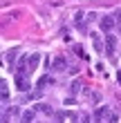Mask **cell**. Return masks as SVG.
I'll return each instance as SVG.
<instances>
[{
    "mask_svg": "<svg viewBox=\"0 0 121 123\" xmlns=\"http://www.w3.org/2000/svg\"><path fill=\"white\" fill-rule=\"evenodd\" d=\"M34 119H36V110H25L20 114V123H34Z\"/></svg>",
    "mask_w": 121,
    "mask_h": 123,
    "instance_id": "7",
    "label": "cell"
},
{
    "mask_svg": "<svg viewBox=\"0 0 121 123\" xmlns=\"http://www.w3.org/2000/svg\"><path fill=\"white\" fill-rule=\"evenodd\" d=\"M36 110H38V112H45V114H52V107H49L47 103H38Z\"/></svg>",
    "mask_w": 121,
    "mask_h": 123,
    "instance_id": "13",
    "label": "cell"
},
{
    "mask_svg": "<svg viewBox=\"0 0 121 123\" xmlns=\"http://www.w3.org/2000/svg\"><path fill=\"white\" fill-rule=\"evenodd\" d=\"M105 117H110V114H108V107H105V105L96 107V112H94V121H99V123H101Z\"/></svg>",
    "mask_w": 121,
    "mask_h": 123,
    "instance_id": "9",
    "label": "cell"
},
{
    "mask_svg": "<svg viewBox=\"0 0 121 123\" xmlns=\"http://www.w3.org/2000/svg\"><path fill=\"white\" fill-rule=\"evenodd\" d=\"M81 123H92V117H90V114H83V119H81Z\"/></svg>",
    "mask_w": 121,
    "mask_h": 123,
    "instance_id": "16",
    "label": "cell"
},
{
    "mask_svg": "<svg viewBox=\"0 0 121 123\" xmlns=\"http://www.w3.org/2000/svg\"><path fill=\"white\" fill-rule=\"evenodd\" d=\"M13 83H16V87L20 92H27L32 87L29 85V74H13Z\"/></svg>",
    "mask_w": 121,
    "mask_h": 123,
    "instance_id": "2",
    "label": "cell"
},
{
    "mask_svg": "<svg viewBox=\"0 0 121 123\" xmlns=\"http://www.w3.org/2000/svg\"><path fill=\"white\" fill-rule=\"evenodd\" d=\"M115 18H117V25L121 27V11H117V13H115Z\"/></svg>",
    "mask_w": 121,
    "mask_h": 123,
    "instance_id": "17",
    "label": "cell"
},
{
    "mask_svg": "<svg viewBox=\"0 0 121 123\" xmlns=\"http://www.w3.org/2000/svg\"><path fill=\"white\" fill-rule=\"evenodd\" d=\"M65 67H67L65 56H56V58L52 61V69H54V72H65Z\"/></svg>",
    "mask_w": 121,
    "mask_h": 123,
    "instance_id": "6",
    "label": "cell"
},
{
    "mask_svg": "<svg viewBox=\"0 0 121 123\" xmlns=\"http://www.w3.org/2000/svg\"><path fill=\"white\" fill-rule=\"evenodd\" d=\"M18 52H20L18 47H9V49L5 52V63H7V67L13 69V63H16V58H18Z\"/></svg>",
    "mask_w": 121,
    "mask_h": 123,
    "instance_id": "3",
    "label": "cell"
},
{
    "mask_svg": "<svg viewBox=\"0 0 121 123\" xmlns=\"http://www.w3.org/2000/svg\"><path fill=\"white\" fill-rule=\"evenodd\" d=\"M115 25H117V18L115 16H101V20H99V27H101L103 34H112Z\"/></svg>",
    "mask_w": 121,
    "mask_h": 123,
    "instance_id": "1",
    "label": "cell"
},
{
    "mask_svg": "<svg viewBox=\"0 0 121 123\" xmlns=\"http://www.w3.org/2000/svg\"><path fill=\"white\" fill-rule=\"evenodd\" d=\"M74 52H76V56H85V52H83L81 45H74Z\"/></svg>",
    "mask_w": 121,
    "mask_h": 123,
    "instance_id": "14",
    "label": "cell"
},
{
    "mask_svg": "<svg viewBox=\"0 0 121 123\" xmlns=\"http://www.w3.org/2000/svg\"><path fill=\"white\" fill-rule=\"evenodd\" d=\"M105 52L108 54L117 52V36L115 34H105Z\"/></svg>",
    "mask_w": 121,
    "mask_h": 123,
    "instance_id": "5",
    "label": "cell"
},
{
    "mask_svg": "<svg viewBox=\"0 0 121 123\" xmlns=\"http://www.w3.org/2000/svg\"><path fill=\"white\" fill-rule=\"evenodd\" d=\"M52 83H54V78H52V76H40V78H38V83H36V87H38V90H45L47 85H52Z\"/></svg>",
    "mask_w": 121,
    "mask_h": 123,
    "instance_id": "10",
    "label": "cell"
},
{
    "mask_svg": "<svg viewBox=\"0 0 121 123\" xmlns=\"http://www.w3.org/2000/svg\"><path fill=\"white\" fill-rule=\"evenodd\" d=\"M81 87H83V81H81V78H76V81L72 83V87H70V92H72V94H79Z\"/></svg>",
    "mask_w": 121,
    "mask_h": 123,
    "instance_id": "11",
    "label": "cell"
},
{
    "mask_svg": "<svg viewBox=\"0 0 121 123\" xmlns=\"http://www.w3.org/2000/svg\"><path fill=\"white\" fill-rule=\"evenodd\" d=\"M0 90H2V103L7 105V103H9V83H7L5 78L0 81Z\"/></svg>",
    "mask_w": 121,
    "mask_h": 123,
    "instance_id": "8",
    "label": "cell"
},
{
    "mask_svg": "<svg viewBox=\"0 0 121 123\" xmlns=\"http://www.w3.org/2000/svg\"><path fill=\"white\" fill-rule=\"evenodd\" d=\"M38 63H40V54L38 52H32L29 56H27V72L32 74L34 69H38Z\"/></svg>",
    "mask_w": 121,
    "mask_h": 123,
    "instance_id": "4",
    "label": "cell"
},
{
    "mask_svg": "<svg viewBox=\"0 0 121 123\" xmlns=\"http://www.w3.org/2000/svg\"><path fill=\"white\" fill-rule=\"evenodd\" d=\"M92 43H94V49H96V52H103V43H101V38H99L96 34H92Z\"/></svg>",
    "mask_w": 121,
    "mask_h": 123,
    "instance_id": "12",
    "label": "cell"
},
{
    "mask_svg": "<svg viewBox=\"0 0 121 123\" xmlns=\"http://www.w3.org/2000/svg\"><path fill=\"white\" fill-rule=\"evenodd\" d=\"M117 121H119V117H117V114H115V112H112V114H110V117H108V123H117Z\"/></svg>",
    "mask_w": 121,
    "mask_h": 123,
    "instance_id": "15",
    "label": "cell"
}]
</instances>
